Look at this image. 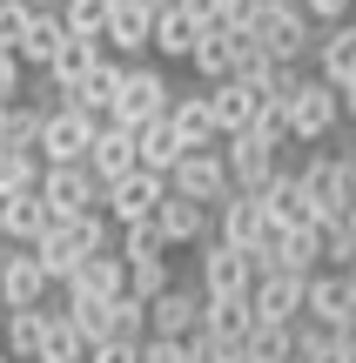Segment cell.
I'll list each match as a JSON object with an SVG mask.
<instances>
[{"instance_id": "3", "label": "cell", "mask_w": 356, "mask_h": 363, "mask_svg": "<svg viewBox=\"0 0 356 363\" xmlns=\"http://www.w3.org/2000/svg\"><path fill=\"white\" fill-rule=\"evenodd\" d=\"M289 142H303V148H316V142H330L336 128H343V94H336V81H323L316 67L303 74V88L289 94Z\"/></svg>"}, {"instance_id": "43", "label": "cell", "mask_w": 356, "mask_h": 363, "mask_svg": "<svg viewBox=\"0 0 356 363\" xmlns=\"http://www.w3.org/2000/svg\"><path fill=\"white\" fill-rule=\"evenodd\" d=\"M195 27H229V0H175Z\"/></svg>"}, {"instance_id": "5", "label": "cell", "mask_w": 356, "mask_h": 363, "mask_svg": "<svg viewBox=\"0 0 356 363\" xmlns=\"http://www.w3.org/2000/svg\"><path fill=\"white\" fill-rule=\"evenodd\" d=\"M40 195H47L54 216H88V208H101V175L88 169V162H47L40 169Z\"/></svg>"}, {"instance_id": "12", "label": "cell", "mask_w": 356, "mask_h": 363, "mask_svg": "<svg viewBox=\"0 0 356 363\" xmlns=\"http://www.w3.org/2000/svg\"><path fill=\"white\" fill-rule=\"evenodd\" d=\"M202 310H209V289H188V283H168L155 303H148V337H195L202 330Z\"/></svg>"}, {"instance_id": "30", "label": "cell", "mask_w": 356, "mask_h": 363, "mask_svg": "<svg viewBox=\"0 0 356 363\" xmlns=\"http://www.w3.org/2000/svg\"><path fill=\"white\" fill-rule=\"evenodd\" d=\"M195 40H202V27L168 0V7L155 13V61H188V54H195Z\"/></svg>"}, {"instance_id": "9", "label": "cell", "mask_w": 356, "mask_h": 363, "mask_svg": "<svg viewBox=\"0 0 356 363\" xmlns=\"http://www.w3.org/2000/svg\"><path fill=\"white\" fill-rule=\"evenodd\" d=\"M161 195H168V175L134 169V175H121V182H108V189H101V216L115 222V229H128V222H148V216H155Z\"/></svg>"}, {"instance_id": "41", "label": "cell", "mask_w": 356, "mask_h": 363, "mask_svg": "<svg viewBox=\"0 0 356 363\" xmlns=\"http://www.w3.org/2000/svg\"><path fill=\"white\" fill-rule=\"evenodd\" d=\"M21 94H27V61H21L13 48H0V108L21 101Z\"/></svg>"}, {"instance_id": "13", "label": "cell", "mask_w": 356, "mask_h": 363, "mask_svg": "<svg viewBox=\"0 0 356 363\" xmlns=\"http://www.w3.org/2000/svg\"><path fill=\"white\" fill-rule=\"evenodd\" d=\"M249 296H255V323H303L309 276H296V269H263Z\"/></svg>"}, {"instance_id": "17", "label": "cell", "mask_w": 356, "mask_h": 363, "mask_svg": "<svg viewBox=\"0 0 356 363\" xmlns=\"http://www.w3.org/2000/svg\"><path fill=\"white\" fill-rule=\"evenodd\" d=\"M88 169L101 175V189H108V182H121V175H134V169H142V155H134V128H128V121H101V128H94Z\"/></svg>"}, {"instance_id": "25", "label": "cell", "mask_w": 356, "mask_h": 363, "mask_svg": "<svg viewBox=\"0 0 356 363\" xmlns=\"http://www.w3.org/2000/svg\"><path fill=\"white\" fill-rule=\"evenodd\" d=\"M356 310V296H350V276L343 269H316V276H309V303H303V316H309V323H343V316Z\"/></svg>"}, {"instance_id": "38", "label": "cell", "mask_w": 356, "mask_h": 363, "mask_svg": "<svg viewBox=\"0 0 356 363\" xmlns=\"http://www.w3.org/2000/svg\"><path fill=\"white\" fill-rule=\"evenodd\" d=\"M168 283H175V276H168V256H142V262H128V296L155 303Z\"/></svg>"}, {"instance_id": "27", "label": "cell", "mask_w": 356, "mask_h": 363, "mask_svg": "<svg viewBox=\"0 0 356 363\" xmlns=\"http://www.w3.org/2000/svg\"><path fill=\"white\" fill-rule=\"evenodd\" d=\"M115 88H121V54H108L88 81H74V88H67V101H74L81 115H94V121H115Z\"/></svg>"}, {"instance_id": "19", "label": "cell", "mask_w": 356, "mask_h": 363, "mask_svg": "<svg viewBox=\"0 0 356 363\" xmlns=\"http://www.w3.org/2000/svg\"><path fill=\"white\" fill-rule=\"evenodd\" d=\"M209 108H215V128H222V142H229V135H242L255 115H263V94H255V81L229 74V81L209 88Z\"/></svg>"}, {"instance_id": "4", "label": "cell", "mask_w": 356, "mask_h": 363, "mask_svg": "<svg viewBox=\"0 0 356 363\" xmlns=\"http://www.w3.org/2000/svg\"><path fill=\"white\" fill-rule=\"evenodd\" d=\"M168 101H175V88H168V74H161V61H121V88H115V121H128V128H142V121H155V115H168Z\"/></svg>"}, {"instance_id": "32", "label": "cell", "mask_w": 356, "mask_h": 363, "mask_svg": "<svg viewBox=\"0 0 356 363\" xmlns=\"http://www.w3.org/2000/svg\"><path fill=\"white\" fill-rule=\"evenodd\" d=\"M40 363H88V337H81V323L67 310L47 316V350H40Z\"/></svg>"}, {"instance_id": "46", "label": "cell", "mask_w": 356, "mask_h": 363, "mask_svg": "<svg viewBox=\"0 0 356 363\" xmlns=\"http://www.w3.org/2000/svg\"><path fill=\"white\" fill-rule=\"evenodd\" d=\"M336 94H343V121H356V74H350V81H343Z\"/></svg>"}, {"instance_id": "16", "label": "cell", "mask_w": 356, "mask_h": 363, "mask_svg": "<svg viewBox=\"0 0 356 363\" xmlns=\"http://www.w3.org/2000/svg\"><path fill=\"white\" fill-rule=\"evenodd\" d=\"M263 208H269V222H282V229H309V222H323L316 195H309V182L296 175V169H276V175L263 182Z\"/></svg>"}, {"instance_id": "1", "label": "cell", "mask_w": 356, "mask_h": 363, "mask_svg": "<svg viewBox=\"0 0 356 363\" xmlns=\"http://www.w3.org/2000/svg\"><path fill=\"white\" fill-rule=\"evenodd\" d=\"M282 142H289V115H282V108H263L242 135H229L222 155H229L236 189H263V182L282 169Z\"/></svg>"}, {"instance_id": "50", "label": "cell", "mask_w": 356, "mask_h": 363, "mask_svg": "<svg viewBox=\"0 0 356 363\" xmlns=\"http://www.w3.org/2000/svg\"><path fill=\"white\" fill-rule=\"evenodd\" d=\"M350 182H356V148H350Z\"/></svg>"}, {"instance_id": "24", "label": "cell", "mask_w": 356, "mask_h": 363, "mask_svg": "<svg viewBox=\"0 0 356 363\" xmlns=\"http://www.w3.org/2000/svg\"><path fill=\"white\" fill-rule=\"evenodd\" d=\"M0 208H7V242H40V235L54 229V208H47V195L40 189H21V195H0Z\"/></svg>"}, {"instance_id": "28", "label": "cell", "mask_w": 356, "mask_h": 363, "mask_svg": "<svg viewBox=\"0 0 356 363\" xmlns=\"http://www.w3.org/2000/svg\"><path fill=\"white\" fill-rule=\"evenodd\" d=\"M202 330H209L215 343H249V330H255V296H209Z\"/></svg>"}, {"instance_id": "40", "label": "cell", "mask_w": 356, "mask_h": 363, "mask_svg": "<svg viewBox=\"0 0 356 363\" xmlns=\"http://www.w3.org/2000/svg\"><path fill=\"white\" fill-rule=\"evenodd\" d=\"M27 21H34V0H0V48H21Z\"/></svg>"}, {"instance_id": "22", "label": "cell", "mask_w": 356, "mask_h": 363, "mask_svg": "<svg viewBox=\"0 0 356 363\" xmlns=\"http://www.w3.org/2000/svg\"><path fill=\"white\" fill-rule=\"evenodd\" d=\"M168 121H175V135H182V148H215V142H222L215 108H209V88L175 94V101H168Z\"/></svg>"}, {"instance_id": "45", "label": "cell", "mask_w": 356, "mask_h": 363, "mask_svg": "<svg viewBox=\"0 0 356 363\" xmlns=\"http://www.w3.org/2000/svg\"><path fill=\"white\" fill-rule=\"evenodd\" d=\"M88 363H142V343H121V337H108V343H94Z\"/></svg>"}, {"instance_id": "14", "label": "cell", "mask_w": 356, "mask_h": 363, "mask_svg": "<svg viewBox=\"0 0 356 363\" xmlns=\"http://www.w3.org/2000/svg\"><path fill=\"white\" fill-rule=\"evenodd\" d=\"M54 276L40 269V256L27 242H7V269H0V310H40Z\"/></svg>"}, {"instance_id": "6", "label": "cell", "mask_w": 356, "mask_h": 363, "mask_svg": "<svg viewBox=\"0 0 356 363\" xmlns=\"http://www.w3.org/2000/svg\"><path fill=\"white\" fill-rule=\"evenodd\" d=\"M168 189H182V195H195V202L222 208L229 195H236V175H229V155H222V148H188V155L175 162Z\"/></svg>"}, {"instance_id": "39", "label": "cell", "mask_w": 356, "mask_h": 363, "mask_svg": "<svg viewBox=\"0 0 356 363\" xmlns=\"http://www.w3.org/2000/svg\"><path fill=\"white\" fill-rule=\"evenodd\" d=\"M108 13H115V0H61L67 34H108Z\"/></svg>"}, {"instance_id": "36", "label": "cell", "mask_w": 356, "mask_h": 363, "mask_svg": "<svg viewBox=\"0 0 356 363\" xmlns=\"http://www.w3.org/2000/svg\"><path fill=\"white\" fill-rule=\"evenodd\" d=\"M115 249H121L128 262H142V256H168V235H161V222L148 216V222H128V229L115 235Z\"/></svg>"}, {"instance_id": "26", "label": "cell", "mask_w": 356, "mask_h": 363, "mask_svg": "<svg viewBox=\"0 0 356 363\" xmlns=\"http://www.w3.org/2000/svg\"><path fill=\"white\" fill-rule=\"evenodd\" d=\"M316 67L323 81H336V88H343V81L356 74V21H336V27H323L316 34Z\"/></svg>"}, {"instance_id": "42", "label": "cell", "mask_w": 356, "mask_h": 363, "mask_svg": "<svg viewBox=\"0 0 356 363\" xmlns=\"http://www.w3.org/2000/svg\"><path fill=\"white\" fill-rule=\"evenodd\" d=\"M142 363H195V350H188V337H148Z\"/></svg>"}, {"instance_id": "52", "label": "cell", "mask_w": 356, "mask_h": 363, "mask_svg": "<svg viewBox=\"0 0 356 363\" xmlns=\"http://www.w3.org/2000/svg\"><path fill=\"white\" fill-rule=\"evenodd\" d=\"M34 7H61V0H34Z\"/></svg>"}, {"instance_id": "29", "label": "cell", "mask_w": 356, "mask_h": 363, "mask_svg": "<svg viewBox=\"0 0 356 363\" xmlns=\"http://www.w3.org/2000/svg\"><path fill=\"white\" fill-rule=\"evenodd\" d=\"M188 67L202 74V88H215V81L236 74V27H202L195 54H188Z\"/></svg>"}, {"instance_id": "20", "label": "cell", "mask_w": 356, "mask_h": 363, "mask_svg": "<svg viewBox=\"0 0 356 363\" xmlns=\"http://www.w3.org/2000/svg\"><path fill=\"white\" fill-rule=\"evenodd\" d=\"M61 289H74V296H108V303L128 296V256H121V249H101V256H88Z\"/></svg>"}, {"instance_id": "37", "label": "cell", "mask_w": 356, "mask_h": 363, "mask_svg": "<svg viewBox=\"0 0 356 363\" xmlns=\"http://www.w3.org/2000/svg\"><path fill=\"white\" fill-rule=\"evenodd\" d=\"M316 256H323V269H350V262H356L350 222H316Z\"/></svg>"}, {"instance_id": "31", "label": "cell", "mask_w": 356, "mask_h": 363, "mask_svg": "<svg viewBox=\"0 0 356 363\" xmlns=\"http://www.w3.org/2000/svg\"><path fill=\"white\" fill-rule=\"evenodd\" d=\"M61 40H67V21H61V7H34V21H27V40H21L13 54H21L27 67H47Z\"/></svg>"}, {"instance_id": "21", "label": "cell", "mask_w": 356, "mask_h": 363, "mask_svg": "<svg viewBox=\"0 0 356 363\" xmlns=\"http://www.w3.org/2000/svg\"><path fill=\"white\" fill-rule=\"evenodd\" d=\"M47 303L40 310H7L0 316V350H7L13 363H40V350H47Z\"/></svg>"}, {"instance_id": "51", "label": "cell", "mask_w": 356, "mask_h": 363, "mask_svg": "<svg viewBox=\"0 0 356 363\" xmlns=\"http://www.w3.org/2000/svg\"><path fill=\"white\" fill-rule=\"evenodd\" d=\"M0 269H7V242H0Z\"/></svg>"}, {"instance_id": "56", "label": "cell", "mask_w": 356, "mask_h": 363, "mask_svg": "<svg viewBox=\"0 0 356 363\" xmlns=\"http://www.w3.org/2000/svg\"><path fill=\"white\" fill-rule=\"evenodd\" d=\"M289 363H296V357H289Z\"/></svg>"}, {"instance_id": "53", "label": "cell", "mask_w": 356, "mask_h": 363, "mask_svg": "<svg viewBox=\"0 0 356 363\" xmlns=\"http://www.w3.org/2000/svg\"><path fill=\"white\" fill-rule=\"evenodd\" d=\"M0 363H13V357H7V350H0Z\"/></svg>"}, {"instance_id": "11", "label": "cell", "mask_w": 356, "mask_h": 363, "mask_svg": "<svg viewBox=\"0 0 356 363\" xmlns=\"http://www.w3.org/2000/svg\"><path fill=\"white\" fill-rule=\"evenodd\" d=\"M155 0H115V13H108V54H121V61H142V54H155Z\"/></svg>"}, {"instance_id": "47", "label": "cell", "mask_w": 356, "mask_h": 363, "mask_svg": "<svg viewBox=\"0 0 356 363\" xmlns=\"http://www.w3.org/2000/svg\"><path fill=\"white\" fill-rule=\"evenodd\" d=\"M343 222H350V235H356V202H350V208H343Z\"/></svg>"}, {"instance_id": "55", "label": "cell", "mask_w": 356, "mask_h": 363, "mask_svg": "<svg viewBox=\"0 0 356 363\" xmlns=\"http://www.w3.org/2000/svg\"><path fill=\"white\" fill-rule=\"evenodd\" d=\"M0 316H7V310H0Z\"/></svg>"}, {"instance_id": "33", "label": "cell", "mask_w": 356, "mask_h": 363, "mask_svg": "<svg viewBox=\"0 0 356 363\" xmlns=\"http://www.w3.org/2000/svg\"><path fill=\"white\" fill-rule=\"evenodd\" d=\"M296 363H356V357L336 343L330 323H309V316H303V323H296Z\"/></svg>"}, {"instance_id": "49", "label": "cell", "mask_w": 356, "mask_h": 363, "mask_svg": "<svg viewBox=\"0 0 356 363\" xmlns=\"http://www.w3.org/2000/svg\"><path fill=\"white\" fill-rule=\"evenodd\" d=\"M0 242H7V208H0Z\"/></svg>"}, {"instance_id": "34", "label": "cell", "mask_w": 356, "mask_h": 363, "mask_svg": "<svg viewBox=\"0 0 356 363\" xmlns=\"http://www.w3.org/2000/svg\"><path fill=\"white\" fill-rule=\"evenodd\" d=\"M40 169H47V162H40V155H27V148H0V195L40 189Z\"/></svg>"}, {"instance_id": "7", "label": "cell", "mask_w": 356, "mask_h": 363, "mask_svg": "<svg viewBox=\"0 0 356 363\" xmlns=\"http://www.w3.org/2000/svg\"><path fill=\"white\" fill-rule=\"evenodd\" d=\"M255 276H263V262H255L249 249L222 242V235L202 242V289H209V296H249Z\"/></svg>"}, {"instance_id": "2", "label": "cell", "mask_w": 356, "mask_h": 363, "mask_svg": "<svg viewBox=\"0 0 356 363\" xmlns=\"http://www.w3.org/2000/svg\"><path fill=\"white\" fill-rule=\"evenodd\" d=\"M249 34L263 40V54H269V61H303V67H309V61H316V34H323V27L309 21V7H303V0H269V7H263V21H255Z\"/></svg>"}, {"instance_id": "23", "label": "cell", "mask_w": 356, "mask_h": 363, "mask_svg": "<svg viewBox=\"0 0 356 363\" xmlns=\"http://www.w3.org/2000/svg\"><path fill=\"white\" fill-rule=\"evenodd\" d=\"M134 155H142L148 175H175V162H182L188 148H182V135H175V121L155 115V121H142V128H134Z\"/></svg>"}, {"instance_id": "18", "label": "cell", "mask_w": 356, "mask_h": 363, "mask_svg": "<svg viewBox=\"0 0 356 363\" xmlns=\"http://www.w3.org/2000/svg\"><path fill=\"white\" fill-rule=\"evenodd\" d=\"M101 61H108V40H101V34H67L61 48H54V61L40 67V74H47L54 88L67 94V88H74V81H88V74H94V67H101Z\"/></svg>"}, {"instance_id": "8", "label": "cell", "mask_w": 356, "mask_h": 363, "mask_svg": "<svg viewBox=\"0 0 356 363\" xmlns=\"http://www.w3.org/2000/svg\"><path fill=\"white\" fill-rule=\"evenodd\" d=\"M276 229H282V222H269L263 189H236L222 208H215V235H222V242H236V249H249V256H255Z\"/></svg>"}, {"instance_id": "48", "label": "cell", "mask_w": 356, "mask_h": 363, "mask_svg": "<svg viewBox=\"0 0 356 363\" xmlns=\"http://www.w3.org/2000/svg\"><path fill=\"white\" fill-rule=\"evenodd\" d=\"M343 276H350V296H356V262H350V269H343Z\"/></svg>"}, {"instance_id": "15", "label": "cell", "mask_w": 356, "mask_h": 363, "mask_svg": "<svg viewBox=\"0 0 356 363\" xmlns=\"http://www.w3.org/2000/svg\"><path fill=\"white\" fill-rule=\"evenodd\" d=\"M155 222H161V235H168V249H202V242L215 235V208L195 202V195H182V189L161 195Z\"/></svg>"}, {"instance_id": "35", "label": "cell", "mask_w": 356, "mask_h": 363, "mask_svg": "<svg viewBox=\"0 0 356 363\" xmlns=\"http://www.w3.org/2000/svg\"><path fill=\"white\" fill-rule=\"evenodd\" d=\"M249 350H255V363H289L296 357V323H255Z\"/></svg>"}, {"instance_id": "10", "label": "cell", "mask_w": 356, "mask_h": 363, "mask_svg": "<svg viewBox=\"0 0 356 363\" xmlns=\"http://www.w3.org/2000/svg\"><path fill=\"white\" fill-rule=\"evenodd\" d=\"M94 128H101V121H94V115H81L74 101L47 108V121H40V162H88Z\"/></svg>"}, {"instance_id": "44", "label": "cell", "mask_w": 356, "mask_h": 363, "mask_svg": "<svg viewBox=\"0 0 356 363\" xmlns=\"http://www.w3.org/2000/svg\"><path fill=\"white\" fill-rule=\"evenodd\" d=\"M316 27H336V21H356V0H303Z\"/></svg>"}, {"instance_id": "54", "label": "cell", "mask_w": 356, "mask_h": 363, "mask_svg": "<svg viewBox=\"0 0 356 363\" xmlns=\"http://www.w3.org/2000/svg\"><path fill=\"white\" fill-rule=\"evenodd\" d=\"M155 7H168V0H155Z\"/></svg>"}]
</instances>
